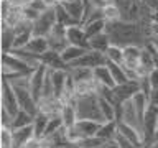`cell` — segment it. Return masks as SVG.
I'll return each mask as SVG.
<instances>
[{"mask_svg":"<svg viewBox=\"0 0 158 148\" xmlns=\"http://www.w3.org/2000/svg\"><path fill=\"white\" fill-rule=\"evenodd\" d=\"M117 128H118V133H120V135L128 138V140L132 143H135L138 148H143V137H142V132L138 130L137 127L120 120V122H117Z\"/></svg>","mask_w":158,"mask_h":148,"instance_id":"15","label":"cell"},{"mask_svg":"<svg viewBox=\"0 0 158 148\" xmlns=\"http://www.w3.org/2000/svg\"><path fill=\"white\" fill-rule=\"evenodd\" d=\"M112 44V39L110 36L104 31V33H99L96 36H91L89 38V49H94V51H101L106 54L107 48Z\"/></svg>","mask_w":158,"mask_h":148,"instance_id":"22","label":"cell"},{"mask_svg":"<svg viewBox=\"0 0 158 148\" xmlns=\"http://www.w3.org/2000/svg\"><path fill=\"white\" fill-rule=\"evenodd\" d=\"M2 109V107H0ZM12 123H13V115L10 113L8 110L2 109V118H0V127H8L12 128Z\"/></svg>","mask_w":158,"mask_h":148,"instance_id":"41","label":"cell"},{"mask_svg":"<svg viewBox=\"0 0 158 148\" xmlns=\"http://www.w3.org/2000/svg\"><path fill=\"white\" fill-rule=\"evenodd\" d=\"M35 122V115L28 113L27 110H20L17 115L13 117V123H12V128H22V127H27V125H31Z\"/></svg>","mask_w":158,"mask_h":148,"instance_id":"32","label":"cell"},{"mask_svg":"<svg viewBox=\"0 0 158 148\" xmlns=\"http://www.w3.org/2000/svg\"><path fill=\"white\" fill-rule=\"evenodd\" d=\"M106 25H107L106 20H96V22H86L82 25V28L87 33V36L91 38V36H96V35L106 31Z\"/></svg>","mask_w":158,"mask_h":148,"instance_id":"26","label":"cell"},{"mask_svg":"<svg viewBox=\"0 0 158 148\" xmlns=\"http://www.w3.org/2000/svg\"><path fill=\"white\" fill-rule=\"evenodd\" d=\"M49 122V115L43 112H38L35 115V122H33V127H35V137L41 138L44 135V130H46V125Z\"/></svg>","mask_w":158,"mask_h":148,"instance_id":"28","label":"cell"},{"mask_svg":"<svg viewBox=\"0 0 158 148\" xmlns=\"http://www.w3.org/2000/svg\"><path fill=\"white\" fill-rule=\"evenodd\" d=\"M28 5L31 8H35L36 12H40V13H44L49 8V5L46 3V0H30Z\"/></svg>","mask_w":158,"mask_h":148,"instance_id":"40","label":"cell"},{"mask_svg":"<svg viewBox=\"0 0 158 148\" xmlns=\"http://www.w3.org/2000/svg\"><path fill=\"white\" fill-rule=\"evenodd\" d=\"M106 2H107V3H114V0H106Z\"/></svg>","mask_w":158,"mask_h":148,"instance_id":"51","label":"cell"},{"mask_svg":"<svg viewBox=\"0 0 158 148\" xmlns=\"http://www.w3.org/2000/svg\"><path fill=\"white\" fill-rule=\"evenodd\" d=\"M158 128V105H148L145 115L142 120V137H143V148L153 142L155 132Z\"/></svg>","mask_w":158,"mask_h":148,"instance_id":"3","label":"cell"},{"mask_svg":"<svg viewBox=\"0 0 158 148\" xmlns=\"http://www.w3.org/2000/svg\"><path fill=\"white\" fill-rule=\"evenodd\" d=\"M102 15H104V20H106L107 23L122 20V12H120V8L117 7V3H107L106 7L102 8Z\"/></svg>","mask_w":158,"mask_h":148,"instance_id":"30","label":"cell"},{"mask_svg":"<svg viewBox=\"0 0 158 148\" xmlns=\"http://www.w3.org/2000/svg\"><path fill=\"white\" fill-rule=\"evenodd\" d=\"M155 2H156V5H158V0H155Z\"/></svg>","mask_w":158,"mask_h":148,"instance_id":"52","label":"cell"},{"mask_svg":"<svg viewBox=\"0 0 158 148\" xmlns=\"http://www.w3.org/2000/svg\"><path fill=\"white\" fill-rule=\"evenodd\" d=\"M13 89H15V94H17V99H18L20 110H27L31 115H36L38 113V102L33 97L30 87L28 86H15L13 84Z\"/></svg>","mask_w":158,"mask_h":148,"instance_id":"7","label":"cell"},{"mask_svg":"<svg viewBox=\"0 0 158 148\" xmlns=\"http://www.w3.org/2000/svg\"><path fill=\"white\" fill-rule=\"evenodd\" d=\"M22 15H23V20H25V22H30V23L38 22L40 17H41V13L36 12L35 8H31L30 5H25V7H22Z\"/></svg>","mask_w":158,"mask_h":148,"instance_id":"39","label":"cell"},{"mask_svg":"<svg viewBox=\"0 0 158 148\" xmlns=\"http://www.w3.org/2000/svg\"><path fill=\"white\" fill-rule=\"evenodd\" d=\"M104 122H97V120H89V118H82V120H77L76 122V128L81 132V135L84 138L87 137H94L97 135V132L101 130Z\"/></svg>","mask_w":158,"mask_h":148,"instance_id":"21","label":"cell"},{"mask_svg":"<svg viewBox=\"0 0 158 148\" xmlns=\"http://www.w3.org/2000/svg\"><path fill=\"white\" fill-rule=\"evenodd\" d=\"M109 61L106 54L101 51H94V49H87L79 59H76L73 64H69V68H91L96 69L99 66H106Z\"/></svg>","mask_w":158,"mask_h":148,"instance_id":"6","label":"cell"},{"mask_svg":"<svg viewBox=\"0 0 158 148\" xmlns=\"http://www.w3.org/2000/svg\"><path fill=\"white\" fill-rule=\"evenodd\" d=\"M150 104H152V105H158V89H152V94H150Z\"/></svg>","mask_w":158,"mask_h":148,"instance_id":"45","label":"cell"},{"mask_svg":"<svg viewBox=\"0 0 158 148\" xmlns=\"http://www.w3.org/2000/svg\"><path fill=\"white\" fill-rule=\"evenodd\" d=\"M156 140H158V128H156V132H155V137H153V142H156ZM153 142H152V143H153Z\"/></svg>","mask_w":158,"mask_h":148,"instance_id":"49","label":"cell"},{"mask_svg":"<svg viewBox=\"0 0 158 148\" xmlns=\"http://www.w3.org/2000/svg\"><path fill=\"white\" fill-rule=\"evenodd\" d=\"M59 3H64V2H73V0H58Z\"/></svg>","mask_w":158,"mask_h":148,"instance_id":"50","label":"cell"},{"mask_svg":"<svg viewBox=\"0 0 158 148\" xmlns=\"http://www.w3.org/2000/svg\"><path fill=\"white\" fill-rule=\"evenodd\" d=\"M46 74H48V66H44L41 63L30 76V91H31L33 97L36 99V102L41 99L43 84H44V79H46Z\"/></svg>","mask_w":158,"mask_h":148,"instance_id":"9","label":"cell"},{"mask_svg":"<svg viewBox=\"0 0 158 148\" xmlns=\"http://www.w3.org/2000/svg\"><path fill=\"white\" fill-rule=\"evenodd\" d=\"M40 61H41L44 66H48L49 69H66V71H69V64L63 59L61 53L54 51L51 48L40 56Z\"/></svg>","mask_w":158,"mask_h":148,"instance_id":"14","label":"cell"},{"mask_svg":"<svg viewBox=\"0 0 158 148\" xmlns=\"http://www.w3.org/2000/svg\"><path fill=\"white\" fill-rule=\"evenodd\" d=\"M0 107L8 110L12 115L15 117L20 112V105H18V99L17 94H15L13 84L7 81V79H2V92H0Z\"/></svg>","mask_w":158,"mask_h":148,"instance_id":"4","label":"cell"},{"mask_svg":"<svg viewBox=\"0 0 158 148\" xmlns=\"http://www.w3.org/2000/svg\"><path fill=\"white\" fill-rule=\"evenodd\" d=\"M115 142L118 143V146H120V148H138L135 143H132L130 140H128V138H125L123 135H120V133H117Z\"/></svg>","mask_w":158,"mask_h":148,"instance_id":"43","label":"cell"},{"mask_svg":"<svg viewBox=\"0 0 158 148\" xmlns=\"http://www.w3.org/2000/svg\"><path fill=\"white\" fill-rule=\"evenodd\" d=\"M69 72L74 77V81H89V79H94V69L91 68H69Z\"/></svg>","mask_w":158,"mask_h":148,"instance_id":"34","label":"cell"},{"mask_svg":"<svg viewBox=\"0 0 158 148\" xmlns=\"http://www.w3.org/2000/svg\"><path fill=\"white\" fill-rule=\"evenodd\" d=\"M76 110H77V118H89V120H97V122H106L104 113L99 105V96L91 94V96L77 97L76 102Z\"/></svg>","mask_w":158,"mask_h":148,"instance_id":"2","label":"cell"},{"mask_svg":"<svg viewBox=\"0 0 158 148\" xmlns=\"http://www.w3.org/2000/svg\"><path fill=\"white\" fill-rule=\"evenodd\" d=\"M0 148H15L13 128L0 127Z\"/></svg>","mask_w":158,"mask_h":148,"instance_id":"35","label":"cell"},{"mask_svg":"<svg viewBox=\"0 0 158 148\" xmlns=\"http://www.w3.org/2000/svg\"><path fill=\"white\" fill-rule=\"evenodd\" d=\"M54 10H56V18H58V23H61V25H64V27H74V25H79L76 20H74L71 15H69L68 12H66V8L63 7L61 3H58L56 7H54Z\"/></svg>","mask_w":158,"mask_h":148,"instance_id":"31","label":"cell"},{"mask_svg":"<svg viewBox=\"0 0 158 148\" xmlns=\"http://www.w3.org/2000/svg\"><path fill=\"white\" fill-rule=\"evenodd\" d=\"M145 148H158V140H156V142H153V143H150V145L145 146Z\"/></svg>","mask_w":158,"mask_h":148,"instance_id":"47","label":"cell"},{"mask_svg":"<svg viewBox=\"0 0 158 148\" xmlns=\"http://www.w3.org/2000/svg\"><path fill=\"white\" fill-rule=\"evenodd\" d=\"M106 33L110 36L114 44L118 46H127V44H137L138 41L143 39V30L137 23L130 22H109L106 25Z\"/></svg>","mask_w":158,"mask_h":148,"instance_id":"1","label":"cell"},{"mask_svg":"<svg viewBox=\"0 0 158 148\" xmlns=\"http://www.w3.org/2000/svg\"><path fill=\"white\" fill-rule=\"evenodd\" d=\"M66 38H68V41L71 43V44H76V46H81V48L89 49V36H87V33L84 31L82 25L68 27Z\"/></svg>","mask_w":158,"mask_h":148,"instance_id":"12","label":"cell"},{"mask_svg":"<svg viewBox=\"0 0 158 148\" xmlns=\"http://www.w3.org/2000/svg\"><path fill=\"white\" fill-rule=\"evenodd\" d=\"M104 143H106V140H104V138H101L99 135H94V137L82 138V140L79 142L77 145L82 146V148H101Z\"/></svg>","mask_w":158,"mask_h":148,"instance_id":"38","label":"cell"},{"mask_svg":"<svg viewBox=\"0 0 158 148\" xmlns=\"http://www.w3.org/2000/svg\"><path fill=\"white\" fill-rule=\"evenodd\" d=\"M107 66H109V69H110V72H112V77H114V81H115V86H117V84H123V82L130 81L122 64H115V63H107Z\"/></svg>","mask_w":158,"mask_h":148,"instance_id":"29","label":"cell"},{"mask_svg":"<svg viewBox=\"0 0 158 148\" xmlns=\"http://www.w3.org/2000/svg\"><path fill=\"white\" fill-rule=\"evenodd\" d=\"M101 148H120V146H118V143L115 140H110V142H106Z\"/></svg>","mask_w":158,"mask_h":148,"instance_id":"46","label":"cell"},{"mask_svg":"<svg viewBox=\"0 0 158 148\" xmlns=\"http://www.w3.org/2000/svg\"><path fill=\"white\" fill-rule=\"evenodd\" d=\"M140 81V91L145 94V96H148V99H150V94H152V84H150V79H148V76H143L142 79H138Z\"/></svg>","mask_w":158,"mask_h":148,"instance_id":"42","label":"cell"},{"mask_svg":"<svg viewBox=\"0 0 158 148\" xmlns=\"http://www.w3.org/2000/svg\"><path fill=\"white\" fill-rule=\"evenodd\" d=\"M76 102H77V97H74L73 101H69L64 104L63 110H61V118H63V123L66 128H71L76 125V122L79 120L77 118V110H76Z\"/></svg>","mask_w":158,"mask_h":148,"instance_id":"18","label":"cell"},{"mask_svg":"<svg viewBox=\"0 0 158 148\" xmlns=\"http://www.w3.org/2000/svg\"><path fill=\"white\" fill-rule=\"evenodd\" d=\"M87 49L86 48H81V46H76V44H69V46L64 49V51L61 53V56H63V59L66 61L68 64H73L76 59H79L82 56L84 53H86Z\"/></svg>","mask_w":158,"mask_h":148,"instance_id":"25","label":"cell"},{"mask_svg":"<svg viewBox=\"0 0 158 148\" xmlns=\"http://www.w3.org/2000/svg\"><path fill=\"white\" fill-rule=\"evenodd\" d=\"M63 127H64V123H63L61 115L49 117V122H48V125H46V130H44V135L43 137H51V135H54V133H58Z\"/></svg>","mask_w":158,"mask_h":148,"instance_id":"36","label":"cell"},{"mask_svg":"<svg viewBox=\"0 0 158 148\" xmlns=\"http://www.w3.org/2000/svg\"><path fill=\"white\" fill-rule=\"evenodd\" d=\"M106 58L109 63H115V64H123V48L118 44H110L106 51Z\"/></svg>","mask_w":158,"mask_h":148,"instance_id":"27","label":"cell"},{"mask_svg":"<svg viewBox=\"0 0 158 148\" xmlns=\"http://www.w3.org/2000/svg\"><path fill=\"white\" fill-rule=\"evenodd\" d=\"M51 71V82L54 89V96L61 99L64 91H66V81H68V74L69 71L66 69H49Z\"/></svg>","mask_w":158,"mask_h":148,"instance_id":"17","label":"cell"},{"mask_svg":"<svg viewBox=\"0 0 158 148\" xmlns=\"http://www.w3.org/2000/svg\"><path fill=\"white\" fill-rule=\"evenodd\" d=\"M148 79H150V84L153 89H158V69L155 68L153 71L148 74Z\"/></svg>","mask_w":158,"mask_h":148,"instance_id":"44","label":"cell"},{"mask_svg":"<svg viewBox=\"0 0 158 148\" xmlns=\"http://www.w3.org/2000/svg\"><path fill=\"white\" fill-rule=\"evenodd\" d=\"M152 41H153V44H155V49H156V56H158V39L152 38Z\"/></svg>","mask_w":158,"mask_h":148,"instance_id":"48","label":"cell"},{"mask_svg":"<svg viewBox=\"0 0 158 148\" xmlns=\"http://www.w3.org/2000/svg\"><path fill=\"white\" fill-rule=\"evenodd\" d=\"M48 41H49V48L54 49V51H58V53H63L64 49L71 44V43L68 41L66 36H54V35H49Z\"/></svg>","mask_w":158,"mask_h":148,"instance_id":"37","label":"cell"},{"mask_svg":"<svg viewBox=\"0 0 158 148\" xmlns=\"http://www.w3.org/2000/svg\"><path fill=\"white\" fill-rule=\"evenodd\" d=\"M122 122H127L130 123V125L137 127L138 130L142 132V118L140 115H138V110L135 107V104H133V101L130 99V101H125L122 104Z\"/></svg>","mask_w":158,"mask_h":148,"instance_id":"13","label":"cell"},{"mask_svg":"<svg viewBox=\"0 0 158 148\" xmlns=\"http://www.w3.org/2000/svg\"><path fill=\"white\" fill-rule=\"evenodd\" d=\"M23 49L31 54H36V56H41L43 53H46L49 49V41L46 36H35L33 35V38L30 39V43Z\"/></svg>","mask_w":158,"mask_h":148,"instance_id":"20","label":"cell"},{"mask_svg":"<svg viewBox=\"0 0 158 148\" xmlns=\"http://www.w3.org/2000/svg\"><path fill=\"white\" fill-rule=\"evenodd\" d=\"M35 137V127L33 123L22 128H15L13 130V140H15V148H23L27 143Z\"/></svg>","mask_w":158,"mask_h":148,"instance_id":"19","label":"cell"},{"mask_svg":"<svg viewBox=\"0 0 158 148\" xmlns=\"http://www.w3.org/2000/svg\"><path fill=\"white\" fill-rule=\"evenodd\" d=\"M140 56H142V48L138 44L123 46V66L130 69H137L140 66Z\"/></svg>","mask_w":158,"mask_h":148,"instance_id":"16","label":"cell"},{"mask_svg":"<svg viewBox=\"0 0 158 148\" xmlns=\"http://www.w3.org/2000/svg\"><path fill=\"white\" fill-rule=\"evenodd\" d=\"M64 107V102L59 97H41L38 101V112H43L46 115H59Z\"/></svg>","mask_w":158,"mask_h":148,"instance_id":"11","label":"cell"},{"mask_svg":"<svg viewBox=\"0 0 158 148\" xmlns=\"http://www.w3.org/2000/svg\"><path fill=\"white\" fill-rule=\"evenodd\" d=\"M15 43V30L2 28V53H10Z\"/></svg>","mask_w":158,"mask_h":148,"instance_id":"33","label":"cell"},{"mask_svg":"<svg viewBox=\"0 0 158 148\" xmlns=\"http://www.w3.org/2000/svg\"><path fill=\"white\" fill-rule=\"evenodd\" d=\"M94 79L102 84V86H107V87H115V81H114L112 77V72L110 69H109V66L106 64V66H99L94 69Z\"/></svg>","mask_w":158,"mask_h":148,"instance_id":"23","label":"cell"},{"mask_svg":"<svg viewBox=\"0 0 158 148\" xmlns=\"http://www.w3.org/2000/svg\"><path fill=\"white\" fill-rule=\"evenodd\" d=\"M56 23H58L56 10H54V7H49L44 13H41L38 22L33 23V35L35 36H46L48 38Z\"/></svg>","mask_w":158,"mask_h":148,"instance_id":"5","label":"cell"},{"mask_svg":"<svg viewBox=\"0 0 158 148\" xmlns=\"http://www.w3.org/2000/svg\"><path fill=\"white\" fill-rule=\"evenodd\" d=\"M137 92H140V81H137V79H130V81H127L123 84H117L114 87L117 104H123L125 101H130Z\"/></svg>","mask_w":158,"mask_h":148,"instance_id":"8","label":"cell"},{"mask_svg":"<svg viewBox=\"0 0 158 148\" xmlns=\"http://www.w3.org/2000/svg\"><path fill=\"white\" fill-rule=\"evenodd\" d=\"M2 64L8 66L10 69H13V71H17V72L25 74V76H30V74L35 71V69L30 66L27 61H23V59L20 58L18 54H15L13 51H10V53H2Z\"/></svg>","mask_w":158,"mask_h":148,"instance_id":"10","label":"cell"},{"mask_svg":"<svg viewBox=\"0 0 158 148\" xmlns=\"http://www.w3.org/2000/svg\"><path fill=\"white\" fill-rule=\"evenodd\" d=\"M118 133V128H117V120H110V122H104L101 130L97 132V135L104 138L106 142H110V140H115Z\"/></svg>","mask_w":158,"mask_h":148,"instance_id":"24","label":"cell"}]
</instances>
